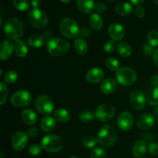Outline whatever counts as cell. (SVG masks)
<instances>
[{"mask_svg":"<svg viewBox=\"0 0 158 158\" xmlns=\"http://www.w3.org/2000/svg\"><path fill=\"white\" fill-rule=\"evenodd\" d=\"M24 24L20 19L11 18L6 23L4 26V32L9 40H18L24 33Z\"/></svg>","mask_w":158,"mask_h":158,"instance_id":"obj_1","label":"cell"},{"mask_svg":"<svg viewBox=\"0 0 158 158\" xmlns=\"http://www.w3.org/2000/svg\"><path fill=\"white\" fill-rule=\"evenodd\" d=\"M117 138L115 128L109 124H105L100 129L97 135L98 143L104 148H109L114 144Z\"/></svg>","mask_w":158,"mask_h":158,"instance_id":"obj_2","label":"cell"},{"mask_svg":"<svg viewBox=\"0 0 158 158\" xmlns=\"http://www.w3.org/2000/svg\"><path fill=\"white\" fill-rule=\"evenodd\" d=\"M69 49V43L63 39H52L47 43V51L52 56H60L65 55Z\"/></svg>","mask_w":158,"mask_h":158,"instance_id":"obj_3","label":"cell"},{"mask_svg":"<svg viewBox=\"0 0 158 158\" xmlns=\"http://www.w3.org/2000/svg\"><path fill=\"white\" fill-rule=\"evenodd\" d=\"M60 30L64 36L69 39H74L80 35V29L78 24L71 18H65L60 22Z\"/></svg>","mask_w":158,"mask_h":158,"instance_id":"obj_4","label":"cell"},{"mask_svg":"<svg viewBox=\"0 0 158 158\" xmlns=\"http://www.w3.org/2000/svg\"><path fill=\"white\" fill-rule=\"evenodd\" d=\"M116 78L120 84L123 86H131L137 81V75L136 71L131 67L120 68L116 73Z\"/></svg>","mask_w":158,"mask_h":158,"instance_id":"obj_5","label":"cell"},{"mask_svg":"<svg viewBox=\"0 0 158 158\" xmlns=\"http://www.w3.org/2000/svg\"><path fill=\"white\" fill-rule=\"evenodd\" d=\"M28 20L31 26L36 29H43L49 22L48 15L43 11L39 9H32L28 15Z\"/></svg>","mask_w":158,"mask_h":158,"instance_id":"obj_6","label":"cell"},{"mask_svg":"<svg viewBox=\"0 0 158 158\" xmlns=\"http://www.w3.org/2000/svg\"><path fill=\"white\" fill-rule=\"evenodd\" d=\"M42 147L45 151L50 153L59 152L63 148V141L58 136L49 134L42 140Z\"/></svg>","mask_w":158,"mask_h":158,"instance_id":"obj_7","label":"cell"},{"mask_svg":"<svg viewBox=\"0 0 158 158\" xmlns=\"http://www.w3.org/2000/svg\"><path fill=\"white\" fill-rule=\"evenodd\" d=\"M115 114V108L109 103L102 104L96 109L94 115L100 122H106L114 117Z\"/></svg>","mask_w":158,"mask_h":158,"instance_id":"obj_8","label":"cell"},{"mask_svg":"<svg viewBox=\"0 0 158 158\" xmlns=\"http://www.w3.org/2000/svg\"><path fill=\"white\" fill-rule=\"evenodd\" d=\"M10 102L16 107H25L32 102V96L26 90L17 91L11 97Z\"/></svg>","mask_w":158,"mask_h":158,"instance_id":"obj_9","label":"cell"},{"mask_svg":"<svg viewBox=\"0 0 158 158\" xmlns=\"http://www.w3.org/2000/svg\"><path fill=\"white\" fill-rule=\"evenodd\" d=\"M35 108L42 114H51L54 109L53 102L52 99L46 95H40L35 100Z\"/></svg>","mask_w":158,"mask_h":158,"instance_id":"obj_10","label":"cell"},{"mask_svg":"<svg viewBox=\"0 0 158 158\" xmlns=\"http://www.w3.org/2000/svg\"><path fill=\"white\" fill-rule=\"evenodd\" d=\"M28 141V134L23 131H17L12 137V146L17 151L24 149Z\"/></svg>","mask_w":158,"mask_h":158,"instance_id":"obj_11","label":"cell"},{"mask_svg":"<svg viewBox=\"0 0 158 158\" xmlns=\"http://www.w3.org/2000/svg\"><path fill=\"white\" fill-rule=\"evenodd\" d=\"M131 106L136 110H141L144 107L146 103V97L140 89H135L131 94L130 98Z\"/></svg>","mask_w":158,"mask_h":158,"instance_id":"obj_12","label":"cell"},{"mask_svg":"<svg viewBox=\"0 0 158 158\" xmlns=\"http://www.w3.org/2000/svg\"><path fill=\"white\" fill-rule=\"evenodd\" d=\"M134 117L130 112H123L117 119V126L122 131H129L134 125Z\"/></svg>","mask_w":158,"mask_h":158,"instance_id":"obj_13","label":"cell"},{"mask_svg":"<svg viewBox=\"0 0 158 158\" xmlns=\"http://www.w3.org/2000/svg\"><path fill=\"white\" fill-rule=\"evenodd\" d=\"M137 126L141 130H148L155 123V117L151 114H145L137 119Z\"/></svg>","mask_w":158,"mask_h":158,"instance_id":"obj_14","label":"cell"},{"mask_svg":"<svg viewBox=\"0 0 158 158\" xmlns=\"http://www.w3.org/2000/svg\"><path fill=\"white\" fill-rule=\"evenodd\" d=\"M108 32L114 40H121L125 35V30L123 26L119 23H113L109 26Z\"/></svg>","mask_w":158,"mask_h":158,"instance_id":"obj_15","label":"cell"},{"mask_svg":"<svg viewBox=\"0 0 158 158\" xmlns=\"http://www.w3.org/2000/svg\"><path fill=\"white\" fill-rule=\"evenodd\" d=\"M104 77V73L100 68H92L86 75V80L91 83H97Z\"/></svg>","mask_w":158,"mask_h":158,"instance_id":"obj_16","label":"cell"},{"mask_svg":"<svg viewBox=\"0 0 158 158\" xmlns=\"http://www.w3.org/2000/svg\"><path fill=\"white\" fill-rule=\"evenodd\" d=\"M14 49V45L10 41L5 40L0 46V58L2 60H9L12 55Z\"/></svg>","mask_w":158,"mask_h":158,"instance_id":"obj_17","label":"cell"},{"mask_svg":"<svg viewBox=\"0 0 158 158\" xmlns=\"http://www.w3.org/2000/svg\"><path fill=\"white\" fill-rule=\"evenodd\" d=\"M116 89H117V82L112 78L105 79L100 85V89L102 93L106 95L113 94Z\"/></svg>","mask_w":158,"mask_h":158,"instance_id":"obj_18","label":"cell"},{"mask_svg":"<svg viewBox=\"0 0 158 158\" xmlns=\"http://www.w3.org/2000/svg\"><path fill=\"white\" fill-rule=\"evenodd\" d=\"M78 9L83 13H89L95 9L94 0H77Z\"/></svg>","mask_w":158,"mask_h":158,"instance_id":"obj_19","label":"cell"},{"mask_svg":"<svg viewBox=\"0 0 158 158\" xmlns=\"http://www.w3.org/2000/svg\"><path fill=\"white\" fill-rule=\"evenodd\" d=\"M147 151L146 143L143 140H138L133 147V154L135 157L140 158L145 154Z\"/></svg>","mask_w":158,"mask_h":158,"instance_id":"obj_20","label":"cell"},{"mask_svg":"<svg viewBox=\"0 0 158 158\" xmlns=\"http://www.w3.org/2000/svg\"><path fill=\"white\" fill-rule=\"evenodd\" d=\"M89 23L93 29L99 31L103 27V19L99 14L93 13L89 19Z\"/></svg>","mask_w":158,"mask_h":158,"instance_id":"obj_21","label":"cell"},{"mask_svg":"<svg viewBox=\"0 0 158 158\" xmlns=\"http://www.w3.org/2000/svg\"><path fill=\"white\" fill-rule=\"evenodd\" d=\"M22 117H23V121L28 125H33L37 121L36 114L31 109H26L23 110V114H22Z\"/></svg>","mask_w":158,"mask_h":158,"instance_id":"obj_22","label":"cell"},{"mask_svg":"<svg viewBox=\"0 0 158 158\" xmlns=\"http://www.w3.org/2000/svg\"><path fill=\"white\" fill-rule=\"evenodd\" d=\"M56 127L55 119L52 117H45L41 121V128L45 132H51Z\"/></svg>","mask_w":158,"mask_h":158,"instance_id":"obj_23","label":"cell"},{"mask_svg":"<svg viewBox=\"0 0 158 158\" xmlns=\"http://www.w3.org/2000/svg\"><path fill=\"white\" fill-rule=\"evenodd\" d=\"M146 99L151 106L158 105V86H153L149 89Z\"/></svg>","mask_w":158,"mask_h":158,"instance_id":"obj_24","label":"cell"},{"mask_svg":"<svg viewBox=\"0 0 158 158\" xmlns=\"http://www.w3.org/2000/svg\"><path fill=\"white\" fill-rule=\"evenodd\" d=\"M14 49L16 55L19 57H24L27 55L28 48L26 43L23 40H18L14 44Z\"/></svg>","mask_w":158,"mask_h":158,"instance_id":"obj_25","label":"cell"},{"mask_svg":"<svg viewBox=\"0 0 158 158\" xmlns=\"http://www.w3.org/2000/svg\"><path fill=\"white\" fill-rule=\"evenodd\" d=\"M45 40L42 35L34 34L30 35L28 39V43L32 48H40L44 45Z\"/></svg>","mask_w":158,"mask_h":158,"instance_id":"obj_26","label":"cell"},{"mask_svg":"<svg viewBox=\"0 0 158 158\" xmlns=\"http://www.w3.org/2000/svg\"><path fill=\"white\" fill-rule=\"evenodd\" d=\"M74 49L76 52L80 55H84L88 50V45L83 39L78 38L74 43Z\"/></svg>","mask_w":158,"mask_h":158,"instance_id":"obj_27","label":"cell"},{"mask_svg":"<svg viewBox=\"0 0 158 158\" xmlns=\"http://www.w3.org/2000/svg\"><path fill=\"white\" fill-rule=\"evenodd\" d=\"M54 118L60 123H66L70 119V114L65 109H57L54 112Z\"/></svg>","mask_w":158,"mask_h":158,"instance_id":"obj_28","label":"cell"},{"mask_svg":"<svg viewBox=\"0 0 158 158\" xmlns=\"http://www.w3.org/2000/svg\"><path fill=\"white\" fill-rule=\"evenodd\" d=\"M117 51H118L119 55L121 56L122 57H129L131 55V52H132V49H131V46L128 44L126 42H121V43H119V44L117 45Z\"/></svg>","mask_w":158,"mask_h":158,"instance_id":"obj_29","label":"cell"},{"mask_svg":"<svg viewBox=\"0 0 158 158\" xmlns=\"http://www.w3.org/2000/svg\"><path fill=\"white\" fill-rule=\"evenodd\" d=\"M133 8L127 2H120L116 7V12L120 15H127L132 12Z\"/></svg>","mask_w":158,"mask_h":158,"instance_id":"obj_30","label":"cell"},{"mask_svg":"<svg viewBox=\"0 0 158 158\" xmlns=\"http://www.w3.org/2000/svg\"><path fill=\"white\" fill-rule=\"evenodd\" d=\"M13 5L19 11H27L30 6L28 0H13Z\"/></svg>","mask_w":158,"mask_h":158,"instance_id":"obj_31","label":"cell"},{"mask_svg":"<svg viewBox=\"0 0 158 158\" xmlns=\"http://www.w3.org/2000/svg\"><path fill=\"white\" fill-rule=\"evenodd\" d=\"M119 62L117 59L114 57H110L106 61V66L108 69L111 71H116L119 69Z\"/></svg>","mask_w":158,"mask_h":158,"instance_id":"obj_32","label":"cell"},{"mask_svg":"<svg viewBox=\"0 0 158 158\" xmlns=\"http://www.w3.org/2000/svg\"><path fill=\"white\" fill-rule=\"evenodd\" d=\"M94 117H95V115L91 111L84 110L82 113H80L79 118L83 123H89V122L92 121L94 120Z\"/></svg>","mask_w":158,"mask_h":158,"instance_id":"obj_33","label":"cell"},{"mask_svg":"<svg viewBox=\"0 0 158 158\" xmlns=\"http://www.w3.org/2000/svg\"><path fill=\"white\" fill-rule=\"evenodd\" d=\"M98 140L97 138H95L93 136H88V137H85L83 140V145L84 146V148H93L96 146V144L97 143Z\"/></svg>","mask_w":158,"mask_h":158,"instance_id":"obj_34","label":"cell"},{"mask_svg":"<svg viewBox=\"0 0 158 158\" xmlns=\"http://www.w3.org/2000/svg\"><path fill=\"white\" fill-rule=\"evenodd\" d=\"M148 42L151 46H158V32L156 30H152L149 32L148 37Z\"/></svg>","mask_w":158,"mask_h":158,"instance_id":"obj_35","label":"cell"},{"mask_svg":"<svg viewBox=\"0 0 158 158\" xmlns=\"http://www.w3.org/2000/svg\"><path fill=\"white\" fill-rule=\"evenodd\" d=\"M18 79V74L15 71H9L4 77V81L7 83H13Z\"/></svg>","mask_w":158,"mask_h":158,"instance_id":"obj_36","label":"cell"},{"mask_svg":"<svg viewBox=\"0 0 158 158\" xmlns=\"http://www.w3.org/2000/svg\"><path fill=\"white\" fill-rule=\"evenodd\" d=\"M0 96H1V98H0V104L3 105L5 103V102L6 101V99L8 97V88L6 85L3 83H0Z\"/></svg>","mask_w":158,"mask_h":158,"instance_id":"obj_37","label":"cell"},{"mask_svg":"<svg viewBox=\"0 0 158 158\" xmlns=\"http://www.w3.org/2000/svg\"><path fill=\"white\" fill-rule=\"evenodd\" d=\"M90 158H106V154L102 148H96L91 152Z\"/></svg>","mask_w":158,"mask_h":158,"instance_id":"obj_38","label":"cell"},{"mask_svg":"<svg viewBox=\"0 0 158 158\" xmlns=\"http://www.w3.org/2000/svg\"><path fill=\"white\" fill-rule=\"evenodd\" d=\"M116 48V43L114 40H108L105 43L104 46H103V49L104 51L107 53H110L115 50Z\"/></svg>","mask_w":158,"mask_h":158,"instance_id":"obj_39","label":"cell"},{"mask_svg":"<svg viewBox=\"0 0 158 158\" xmlns=\"http://www.w3.org/2000/svg\"><path fill=\"white\" fill-rule=\"evenodd\" d=\"M42 149H43V147L40 146V145L33 144L29 148V152L31 155L37 156V155H40V154H41Z\"/></svg>","mask_w":158,"mask_h":158,"instance_id":"obj_40","label":"cell"},{"mask_svg":"<svg viewBox=\"0 0 158 158\" xmlns=\"http://www.w3.org/2000/svg\"><path fill=\"white\" fill-rule=\"evenodd\" d=\"M148 151L152 156L158 155V144L156 143H151L148 147Z\"/></svg>","mask_w":158,"mask_h":158,"instance_id":"obj_41","label":"cell"},{"mask_svg":"<svg viewBox=\"0 0 158 158\" xmlns=\"http://www.w3.org/2000/svg\"><path fill=\"white\" fill-rule=\"evenodd\" d=\"M153 46H150L148 44H145L143 46V54H144L145 56H150L152 54H154V51H153Z\"/></svg>","mask_w":158,"mask_h":158,"instance_id":"obj_42","label":"cell"},{"mask_svg":"<svg viewBox=\"0 0 158 158\" xmlns=\"http://www.w3.org/2000/svg\"><path fill=\"white\" fill-rule=\"evenodd\" d=\"M40 134V131L37 127H31L29 128V131H28V136L30 137H35L39 135Z\"/></svg>","mask_w":158,"mask_h":158,"instance_id":"obj_43","label":"cell"},{"mask_svg":"<svg viewBox=\"0 0 158 158\" xmlns=\"http://www.w3.org/2000/svg\"><path fill=\"white\" fill-rule=\"evenodd\" d=\"M135 15L136 16L138 17V18H143L145 15V10L143 7L141 6H138V7L136 8L135 9Z\"/></svg>","mask_w":158,"mask_h":158,"instance_id":"obj_44","label":"cell"},{"mask_svg":"<svg viewBox=\"0 0 158 158\" xmlns=\"http://www.w3.org/2000/svg\"><path fill=\"white\" fill-rule=\"evenodd\" d=\"M106 7L103 3L99 2L97 5H95V10L97 12H99V13H103V12H104L106 11Z\"/></svg>","mask_w":158,"mask_h":158,"instance_id":"obj_45","label":"cell"},{"mask_svg":"<svg viewBox=\"0 0 158 158\" xmlns=\"http://www.w3.org/2000/svg\"><path fill=\"white\" fill-rule=\"evenodd\" d=\"M80 34L81 35L82 37L86 38V37H88L89 35H90V30H89L88 28L83 27L81 29H80Z\"/></svg>","mask_w":158,"mask_h":158,"instance_id":"obj_46","label":"cell"},{"mask_svg":"<svg viewBox=\"0 0 158 158\" xmlns=\"http://www.w3.org/2000/svg\"><path fill=\"white\" fill-rule=\"evenodd\" d=\"M151 83L153 85V86H158V76L154 75V77H151Z\"/></svg>","mask_w":158,"mask_h":158,"instance_id":"obj_47","label":"cell"},{"mask_svg":"<svg viewBox=\"0 0 158 158\" xmlns=\"http://www.w3.org/2000/svg\"><path fill=\"white\" fill-rule=\"evenodd\" d=\"M30 2L34 9H38L39 6L41 5V0H30Z\"/></svg>","mask_w":158,"mask_h":158,"instance_id":"obj_48","label":"cell"},{"mask_svg":"<svg viewBox=\"0 0 158 158\" xmlns=\"http://www.w3.org/2000/svg\"><path fill=\"white\" fill-rule=\"evenodd\" d=\"M153 60H154V64L158 67V49L154 50V54H153Z\"/></svg>","mask_w":158,"mask_h":158,"instance_id":"obj_49","label":"cell"},{"mask_svg":"<svg viewBox=\"0 0 158 158\" xmlns=\"http://www.w3.org/2000/svg\"><path fill=\"white\" fill-rule=\"evenodd\" d=\"M43 35H44V37L46 39H47V40H50L51 37H52V32H50V31H45L44 33H43Z\"/></svg>","mask_w":158,"mask_h":158,"instance_id":"obj_50","label":"cell"},{"mask_svg":"<svg viewBox=\"0 0 158 158\" xmlns=\"http://www.w3.org/2000/svg\"><path fill=\"white\" fill-rule=\"evenodd\" d=\"M143 1L144 0H131V2L134 5H135V6H140V4L143 2Z\"/></svg>","mask_w":158,"mask_h":158,"instance_id":"obj_51","label":"cell"},{"mask_svg":"<svg viewBox=\"0 0 158 158\" xmlns=\"http://www.w3.org/2000/svg\"><path fill=\"white\" fill-rule=\"evenodd\" d=\"M60 1L63 3H69L70 2V0H60Z\"/></svg>","mask_w":158,"mask_h":158,"instance_id":"obj_52","label":"cell"},{"mask_svg":"<svg viewBox=\"0 0 158 158\" xmlns=\"http://www.w3.org/2000/svg\"><path fill=\"white\" fill-rule=\"evenodd\" d=\"M154 2L156 3V4L158 5V0H154Z\"/></svg>","mask_w":158,"mask_h":158,"instance_id":"obj_53","label":"cell"},{"mask_svg":"<svg viewBox=\"0 0 158 158\" xmlns=\"http://www.w3.org/2000/svg\"><path fill=\"white\" fill-rule=\"evenodd\" d=\"M106 1H109V2H114V1H116V0H106Z\"/></svg>","mask_w":158,"mask_h":158,"instance_id":"obj_54","label":"cell"},{"mask_svg":"<svg viewBox=\"0 0 158 158\" xmlns=\"http://www.w3.org/2000/svg\"><path fill=\"white\" fill-rule=\"evenodd\" d=\"M70 158H77V157H71Z\"/></svg>","mask_w":158,"mask_h":158,"instance_id":"obj_55","label":"cell"},{"mask_svg":"<svg viewBox=\"0 0 158 158\" xmlns=\"http://www.w3.org/2000/svg\"><path fill=\"white\" fill-rule=\"evenodd\" d=\"M157 121H158V120H157Z\"/></svg>","mask_w":158,"mask_h":158,"instance_id":"obj_56","label":"cell"}]
</instances>
